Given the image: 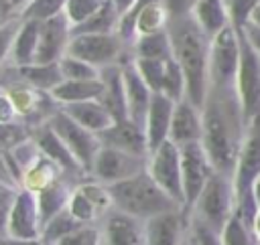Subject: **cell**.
Listing matches in <instances>:
<instances>
[{"label": "cell", "mask_w": 260, "mask_h": 245, "mask_svg": "<svg viewBox=\"0 0 260 245\" xmlns=\"http://www.w3.org/2000/svg\"><path fill=\"white\" fill-rule=\"evenodd\" d=\"M203 136L201 144L217 172L234 174L240 144L246 132V121L236 95V89L209 87L201 107Z\"/></svg>", "instance_id": "obj_1"}, {"label": "cell", "mask_w": 260, "mask_h": 245, "mask_svg": "<svg viewBox=\"0 0 260 245\" xmlns=\"http://www.w3.org/2000/svg\"><path fill=\"white\" fill-rule=\"evenodd\" d=\"M167 30L173 43V59L185 73L187 99L197 107H203L209 91V38L191 16L169 20Z\"/></svg>", "instance_id": "obj_2"}, {"label": "cell", "mask_w": 260, "mask_h": 245, "mask_svg": "<svg viewBox=\"0 0 260 245\" xmlns=\"http://www.w3.org/2000/svg\"><path fill=\"white\" fill-rule=\"evenodd\" d=\"M108 190L112 198V209L136 217L140 221H146L165 211L183 209L150 178L146 170L132 178L110 184Z\"/></svg>", "instance_id": "obj_3"}, {"label": "cell", "mask_w": 260, "mask_h": 245, "mask_svg": "<svg viewBox=\"0 0 260 245\" xmlns=\"http://www.w3.org/2000/svg\"><path fill=\"white\" fill-rule=\"evenodd\" d=\"M236 205L238 198L232 176L215 170L211 178L205 182L203 190L199 192L187 215L191 221H197L219 235L225 223L236 213Z\"/></svg>", "instance_id": "obj_4"}, {"label": "cell", "mask_w": 260, "mask_h": 245, "mask_svg": "<svg viewBox=\"0 0 260 245\" xmlns=\"http://www.w3.org/2000/svg\"><path fill=\"white\" fill-rule=\"evenodd\" d=\"M240 65V30L232 24L209 38V87L234 89Z\"/></svg>", "instance_id": "obj_5"}, {"label": "cell", "mask_w": 260, "mask_h": 245, "mask_svg": "<svg viewBox=\"0 0 260 245\" xmlns=\"http://www.w3.org/2000/svg\"><path fill=\"white\" fill-rule=\"evenodd\" d=\"M244 121L248 124L260 113V55L240 30V65L234 83Z\"/></svg>", "instance_id": "obj_6"}, {"label": "cell", "mask_w": 260, "mask_h": 245, "mask_svg": "<svg viewBox=\"0 0 260 245\" xmlns=\"http://www.w3.org/2000/svg\"><path fill=\"white\" fill-rule=\"evenodd\" d=\"M47 124L51 126V130L63 140V144L67 146V150L73 154V158L77 160L79 168L83 172H91L93 160L102 148V140L98 134L89 132L87 128L79 126L77 121H73L61 107H57V111H53L47 117Z\"/></svg>", "instance_id": "obj_7"}, {"label": "cell", "mask_w": 260, "mask_h": 245, "mask_svg": "<svg viewBox=\"0 0 260 245\" xmlns=\"http://www.w3.org/2000/svg\"><path fill=\"white\" fill-rule=\"evenodd\" d=\"M258 176H260V113L246 124L236 168L232 174L238 202L252 196V184Z\"/></svg>", "instance_id": "obj_8"}, {"label": "cell", "mask_w": 260, "mask_h": 245, "mask_svg": "<svg viewBox=\"0 0 260 245\" xmlns=\"http://www.w3.org/2000/svg\"><path fill=\"white\" fill-rule=\"evenodd\" d=\"M146 172L150 178L177 202L185 205L183 196V176H181V148L167 140L158 148H154L148 154L146 160Z\"/></svg>", "instance_id": "obj_9"}, {"label": "cell", "mask_w": 260, "mask_h": 245, "mask_svg": "<svg viewBox=\"0 0 260 245\" xmlns=\"http://www.w3.org/2000/svg\"><path fill=\"white\" fill-rule=\"evenodd\" d=\"M126 43L116 32H81L71 34L67 55L79 57L98 69L116 65L122 57V47Z\"/></svg>", "instance_id": "obj_10"}, {"label": "cell", "mask_w": 260, "mask_h": 245, "mask_svg": "<svg viewBox=\"0 0 260 245\" xmlns=\"http://www.w3.org/2000/svg\"><path fill=\"white\" fill-rule=\"evenodd\" d=\"M146 160L148 158H142V156H136V154H130V152L102 144V148L93 160L89 176L95 178L98 182L110 186L114 182H120V180H126V178H132V176L144 172Z\"/></svg>", "instance_id": "obj_11"}, {"label": "cell", "mask_w": 260, "mask_h": 245, "mask_svg": "<svg viewBox=\"0 0 260 245\" xmlns=\"http://www.w3.org/2000/svg\"><path fill=\"white\" fill-rule=\"evenodd\" d=\"M215 172L205 148L201 142H193L187 146H181V176H183V196L185 205L183 211L189 213L191 205L203 190L205 182Z\"/></svg>", "instance_id": "obj_12"}, {"label": "cell", "mask_w": 260, "mask_h": 245, "mask_svg": "<svg viewBox=\"0 0 260 245\" xmlns=\"http://www.w3.org/2000/svg\"><path fill=\"white\" fill-rule=\"evenodd\" d=\"M41 215L37 194L22 188L6 211V237L12 239H37L41 237Z\"/></svg>", "instance_id": "obj_13"}, {"label": "cell", "mask_w": 260, "mask_h": 245, "mask_svg": "<svg viewBox=\"0 0 260 245\" xmlns=\"http://www.w3.org/2000/svg\"><path fill=\"white\" fill-rule=\"evenodd\" d=\"M69 40H71V24L65 18V14L43 20L39 30L35 63H59V59L67 53Z\"/></svg>", "instance_id": "obj_14"}, {"label": "cell", "mask_w": 260, "mask_h": 245, "mask_svg": "<svg viewBox=\"0 0 260 245\" xmlns=\"http://www.w3.org/2000/svg\"><path fill=\"white\" fill-rule=\"evenodd\" d=\"M185 211L173 209L158 213L144 221V243L146 245H183Z\"/></svg>", "instance_id": "obj_15"}, {"label": "cell", "mask_w": 260, "mask_h": 245, "mask_svg": "<svg viewBox=\"0 0 260 245\" xmlns=\"http://www.w3.org/2000/svg\"><path fill=\"white\" fill-rule=\"evenodd\" d=\"M203 136V115L201 107L191 103L187 97L175 103L173 119H171V130H169V140L173 144L187 146L193 142H201Z\"/></svg>", "instance_id": "obj_16"}, {"label": "cell", "mask_w": 260, "mask_h": 245, "mask_svg": "<svg viewBox=\"0 0 260 245\" xmlns=\"http://www.w3.org/2000/svg\"><path fill=\"white\" fill-rule=\"evenodd\" d=\"M104 146H112L142 158H148L150 150H148V142H146V134L144 128L138 126L132 119H116L110 128H106L102 134H98Z\"/></svg>", "instance_id": "obj_17"}, {"label": "cell", "mask_w": 260, "mask_h": 245, "mask_svg": "<svg viewBox=\"0 0 260 245\" xmlns=\"http://www.w3.org/2000/svg\"><path fill=\"white\" fill-rule=\"evenodd\" d=\"M104 245H146L144 221L110 209L104 221Z\"/></svg>", "instance_id": "obj_18"}, {"label": "cell", "mask_w": 260, "mask_h": 245, "mask_svg": "<svg viewBox=\"0 0 260 245\" xmlns=\"http://www.w3.org/2000/svg\"><path fill=\"white\" fill-rule=\"evenodd\" d=\"M122 77H124V95H126L128 119H132V121H136L138 126L144 128V119H146V113H148V107H150V101H152L154 93L140 79L132 61L122 65Z\"/></svg>", "instance_id": "obj_19"}, {"label": "cell", "mask_w": 260, "mask_h": 245, "mask_svg": "<svg viewBox=\"0 0 260 245\" xmlns=\"http://www.w3.org/2000/svg\"><path fill=\"white\" fill-rule=\"evenodd\" d=\"M175 103L177 101H173L171 97H167L162 93L152 95V101H150V107H148V113L144 119V134H146V142H148L150 152L169 140Z\"/></svg>", "instance_id": "obj_20"}, {"label": "cell", "mask_w": 260, "mask_h": 245, "mask_svg": "<svg viewBox=\"0 0 260 245\" xmlns=\"http://www.w3.org/2000/svg\"><path fill=\"white\" fill-rule=\"evenodd\" d=\"M30 136H32V140L37 142L41 154H43L45 158H49L51 162H55L63 172H83V170L79 168L77 160L73 158V154H71V152L67 150V146L63 144V140L51 130V126L47 124V119H45L41 126H37Z\"/></svg>", "instance_id": "obj_21"}, {"label": "cell", "mask_w": 260, "mask_h": 245, "mask_svg": "<svg viewBox=\"0 0 260 245\" xmlns=\"http://www.w3.org/2000/svg\"><path fill=\"white\" fill-rule=\"evenodd\" d=\"M102 83H104V91H102V105L112 113L114 119H126L128 111H126V95H124V77H122V65H108L102 69L100 75Z\"/></svg>", "instance_id": "obj_22"}, {"label": "cell", "mask_w": 260, "mask_h": 245, "mask_svg": "<svg viewBox=\"0 0 260 245\" xmlns=\"http://www.w3.org/2000/svg\"><path fill=\"white\" fill-rule=\"evenodd\" d=\"M193 22L207 38H213L225 26H230L228 0H199L191 12Z\"/></svg>", "instance_id": "obj_23"}, {"label": "cell", "mask_w": 260, "mask_h": 245, "mask_svg": "<svg viewBox=\"0 0 260 245\" xmlns=\"http://www.w3.org/2000/svg\"><path fill=\"white\" fill-rule=\"evenodd\" d=\"M73 121H77L79 126L87 128L93 134H102L106 128H110L116 119L112 117V113L102 105L100 99H89V101H79V103H71V105H63L61 107Z\"/></svg>", "instance_id": "obj_24"}, {"label": "cell", "mask_w": 260, "mask_h": 245, "mask_svg": "<svg viewBox=\"0 0 260 245\" xmlns=\"http://www.w3.org/2000/svg\"><path fill=\"white\" fill-rule=\"evenodd\" d=\"M104 91L102 79H83V81H69L63 79L49 95L57 107L79 103V101H89V99H100Z\"/></svg>", "instance_id": "obj_25"}, {"label": "cell", "mask_w": 260, "mask_h": 245, "mask_svg": "<svg viewBox=\"0 0 260 245\" xmlns=\"http://www.w3.org/2000/svg\"><path fill=\"white\" fill-rule=\"evenodd\" d=\"M39 30H41V22H37V20H20V26L16 30V36H14V43H12V51H10V59H12V63L16 67L35 63L37 45H39Z\"/></svg>", "instance_id": "obj_26"}, {"label": "cell", "mask_w": 260, "mask_h": 245, "mask_svg": "<svg viewBox=\"0 0 260 245\" xmlns=\"http://www.w3.org/2000/svg\"><path fill=\"white\" fill-rule=\"evenodd\" d=\"M8 95L12 97L14 105H16V111L18 115L24 119H30V117H37V115H45V99H51L49 93L28 85V83H16L14 87L6 89Z\"/></svg>", "instance_id": "obj_27"}, {"label": "cell", "mask_w": 260, "mask_h": 245, "mask_svg": "<svg viewBox=\"0 0 260 245\" xmlns=\"http://www.w3.org/2000/svg\"><path fill=\"white\" fill-rule=\"evenodd\" d=\"M16 71L24 83H28L45 93H51L63 81L59 63H28V65L16 67Z\"/></svg>", "instance_id": "obj_28"}, {"label": "cell", "mask_w": 260, "mask_h": 245, "mask_svg": "<svg viewBox=\"0 0 260 245\" xmlns=\"http://www.w3.org/2000/svg\"><path fill=\"white\" fill-rule=\"evenodd\" d=\"M71 190L73 188L59 178L53 184H49L47 188L35 192L37 194V205H39V215H41V225H45L51 217H55L57 213L67 209V200H69Z\"/></svg>", "instance_id": "obj_29"}, {"label": "cell", "mask_w": 260, "mask_h": 245, "mask_svg": "<svg viewBox=\"0 0 260 245\" xmlns=\"http://www.w3.org/2000/svg\"><path fill=\"white\" fill-rule=\"evenodd\" d=\"M120 16H122V8H120L118 0H104V4L95 10V14L89 16L77 28H73L71 34H81V32H116Z\"/></svg>", "instance_id": "obj_30"}, {"label": "cell", "mask_w": 260, "mask_h": 245, "mask_svg": "<svg viewBox=\"0 0 260 245\" xmlns=\"http://www.w3.org/2000/svg\"><path fill=\"white\" fill-rule=\"evenodd\" d=\"M134 57L136 59H158V61H169L173 57V43L169 30L152 32V34H142L136 36L132 43Z\"/></svg>", "instance_id": "obj_31"}, {"label": "cell", "mask_w": 260, "mask_h": 245, "mask_svg": "<svg viewBox=\"0 0 260 245\" xmlns=\"http://www.w3.org/2000/svg\"><path fill=\"white\" fill-rule=\"evenodd\" d=\"M61 172H63V170H61L55 162H51L49 158H45V156L41 154V156L37 158V162L30 164V166L24 170L22 180H20V186L26 188V190H30V192H39V190L47 188L49 184H53L55 180H59V178H61Z\"/></svg>", "instance_id": "obj_32"}, {"label": "cell", "mask_w": 260, "mask_h": 245, "mask_svg": "<svg viewBox=\"0 0 260 245\" xmlns=\"http://www.w3.org/2000/svg\"><path fill=\"white\" fill-rule=\"evenodd\" d=\"M167 26H169V14H167L162 2H152L138 12V16L134 20V36L160 32V30H167Z\"/></svg>", "instance_id": "obj_33"}, {"label": "cell", "mask_w": 260, "mask_h": 245, "mask_svg": "<svg viewBox=\"0 0 260 245\" xmlns=\"http://www.w3.org/2000/svg\"><path fill=\"white\" fill-rule=\"evenodd\" d=\"M219 239L221 245H260L252 227L238 213H234L232 219L225 223V227L219 233Z\"/></svg>", "instance_id": "obj_34"}, {"label": "cell", "mask_w": 260, "mask_h": 245, "mask_svg": "<svg viewBox=\"0 0 260 245\" xmlns=\"http://www.w3.org/2000/svg\"><path fill=\"white\" fill-rule=\"evenodd\" d=\"M63 6H65V0H24L20 4L18 18L43 22V20L63 14Z\"/></svg>", "instance_id": "obj_35"}, {"label": "cell", "mask_w": 260, "mask_h": 245, "mask_svg": "<svg viewBox=\"0 0 260 245\" xmlns=\"http://www.w3.org/2000/svg\"><path fill=\"white\" fill-rule=\"evenodd\" d=\"M81 223L67 211L63 209L61 213H57L55 217H51L43 227H41V239L47 241L49 245H55L59 239H63L65 235H69L73 229H77Z\"/></svg>", "instance_id": "obj_36"}, {"label": "cell", "mask_w": 260, "mask_h": 245, "mask_svg": "<svg viewBox=\"0 0 260 245\" xmlns=\"http://www.w3.org/2000/svg\"><path fill=\"white\" fill-rule=\"evenodd\" d=\"M67 211L81 223H95L104 213L93 205V200L79 188V186H73L71 194H69V200H67Z\"/></svg>", "instance_id": "obj_37"}, {"label": "cell", "mask_w": 260, "mask_h": 245, "mask_svg": "<svg viewBox=\"0 0 260 245\" xmlns=\"http://www.w3.org/2000/svg\"><path fill=\"white\" fill-rule=\"evenodd\" d=\"M59 69H61L63 79H69V81L100 79V75H102V69H98L95 65H91V63H87L79 57L67 55V53L59 59Z\"/></svg>", "instance_id": "obj_38"}, {"label": "cell", "mask_w": 260, "mask_h": 245, "mask_svg": "<svg viewBox=\"0 0 260 245\" xmlns=\"http://www.w3.org/2000/svg\"><path fill=\"white\" fill-rule=\"evenodd\" d=\"M162 95L171 97L173 101H181L187 97V81L181 65L171 57L165 65V79H162Z\"/></svg>", "instance_id": "obj_39"}, {"label": "cell", "mask_w": 260, "mask_h": 245, "mask_svg": "<svg viewBox=\"0 0 260 245\" xmlns=\"http://www.w3.org/2000/svg\"><path fill=\"white\" fill-rule=\"evenodd\" d=\"M132 65H134L136 73L140 75V79L148 85V89L152 93H160L167 61H158V59H136V57H132Z\"/></svg>", "instance_id": "obj_40"}, {"label": "cell", "mask_w": 260, "mask_h": 245, "mask_svg": "<svg viewBox=\"0 0 260 245\" xmlns=\"http://www.w3.org/2000/svg\"><path fill=\"white\" fill-rule=\"evenodd\" d=\"M104 4V0H65L63 14L71 24V30L83 24L89 16L95 14V10Z\"/></svg>", "instance_id": "obj_41"}, {"label": "cell", "mask_w": 260, "mask_h": 245, "mask_svg": "<svg viewBox=\"0 0 260 245\" xmlns=\"http://www.w3.org/2000/svg\"><path fill=\"white\" fill-rule=\"evenodd\" d=\"M55 245H104V231L95 223H85L59 239Z\"/></svg>", "instance_id": "obj_42"}, {"label": "cell", "mask_w": 260, "mask_h": 245, "mask_svg": "<svg viewBox=\"0 0 260 245\" xmlns=\"http://www.w3.org/2000/svg\"><path fill=\"white\" fill-rule=\"evenodd\" d=\"M260 0H228V12H230V24L238 30H242L256 10Z\"/></svg>", "instance_id": "obj_43"}, {"label": "cell", "mask_w": 260, "mask_h": 245, "mask_svg": "<svg viewBox=\"0 0 260 245\" xmlns=\"http://www.w3.org/2000/svg\"><path fill=\"white\" fill-rule=\"evenodd\" d=\"M28 136H30L28 128L24 124H20V121L0 124V150H10L16 144H20L22 140H26Z\"/></svg>", "instance_id": "obj_44"}, {"label": "cell", "mask_w": 260, "mask_h": 245, "mask_svg": "<svg viewBox=\"0 0 260 245\" xmlns=\"http://www.w3.org/2000/svg\"><path fill=\"white\" fill-rule=\"evenodd\" d=\"M20 26V18H8L2 26H0V65L6 61V57H10L12 51V43L16 36V30Z\"/></svg>", "instance_id": "obj_45"}, {"label": "cell", "mask_w": 260, "mask_h": 245, "mask_svg": "<svg viewBox=\"0 0 260 245\" xmlns=\"http://www.w3.org/2000/svg\"><path fill=\"white\" fill-rule=\"evenodd\" d=\"M160 2L169 14V20H179V18L191 16V12L199 0H160Z\"/></svg>", "instance_id": "obj_46"}, {"label": "cell", "mask_w": 260, "mask_h": 245, "mask_svg": "<svg viewBox=\"0 0 260 245\" xmlns=\"http://www.w3.org/2000/svg\"><path fill=\"white\" fill-rule=\"evenodd\" d=\"M189 231H191V239L195 241V245H221L219 235L197 221L189 219Z\"/></svg>", "instance_id": "obj_47"}, {"label": "cell", "mask_w": 260, "mask_h": 245, "mask_svg": "<svg viewBox=\"0 0 260 245\" xmlns=\"http://www.w3.org/2000/svg\"><path fill=\"white\" fill-rule=\"evenodd\" d=\"M14 121H20L16 105L8 95V91H0V124H14Z\"/></svg>", "instance_id": "obj_48"}, {"label": "cell", "mask_w": 260, "mask_h": 245, "mask_svg": "<svg viewBox=\"0 0 260 245\" xmlns=\"http://www.w3.org/2000/svg\"><path fill=\"white\" fill-rule=\"evenodd\" d=\"M242 30H244V34L248 36V40L252 43V47L256 49V53L260 55V26H256V24H246Z\"/></svg>", "instance_id": "obj_49"}, {"label": "cell", "mask_w": 260, "mask_h": 245, "mask_svg": "<svg viewBox=\"0 0 260 245\" xmlns=\"http://www.w3.org/2000/svg\"><path fill=\"white\" fill-rule=\"evenodd\" d=\"M0 245H49L47 241H43L41 237L37 239H12V237H2Z\"/></svg>", "instance_id": "obj_50"}, {"label": "cell", "mask_w": 260, "mask_h": 245, "mask_svg": "<svg viewBox=\"0 0 260 245\" xmlns=\"http://www.w3.org/2000/svg\"><path fill=\"white\" fill-rule=\"evenodd\" d=\"M252 231H254L256 239L260 241V207H256V213H254V219H252Z\"/></svg>", "instance_id": "obj_51"}, {"label": "cell", "mask_w": 260, "mask_h": 245, "mask_svg": "<svg viewBox=\"0 0 260 245\" xmlns=\"http://www.w3.org/2000/svg\"><path fill=\"white\" fill-rule=\"evenodd\" d=\"M252 196H254V202H256V207H260V176L254 180V184H252Z\"/></svg>", "instance_id": "obj_52"}, {"label": "cell", "mask_w": 260, "mask_h": 245, "mask_svg": "<svg viewBox=\"0 0 260 245\" xmlns=\"http://www.w3.org/2000/svg\"><path fill=\"white\" fill-rule=\"evenodd\" d=\"M6 237V211L0 209V239Z\"/></svg>", "instance_id": "obj_53"}, {"label": "cell", "mask_w": 260, "mask_h": 245, "mask_svg": "<svg viewBox=\"0 0 260 245\" xmlns=\"http://www.w3.org/2000/svg\"><path fill=\"white\" fill-rule=\"evenodd\" d=\"M248 24H256V26H260V2H258L256 10L252 12V18H250V22H248Z\"/></svg>", "instance_id": "obj_54"}, {"label": "cell", "mask_w": 260, "mask_h": 245, "mask_svg": "<svg viewBox=\"0 0 260 245\" xmlns=\"http://www.w3.org/2000/svg\"><path fill=\"white\" fill-rule=\"evenodd\" d=\"M24 0H0V4L6 8V10H10L12 6H18V4H22Z\"/></svg>", "instance_id": "obj_55"}, {"label": "cell", "mask_w": 260, "mask_h": 245, "mask_svg": "<svg viewBox=\"0 0 260 245\" xmlns=\"http://www.w3.org/2000/svg\"><path fill=\"white\" fill-rule=\"evenodd\" d=\"M6 20H8V10H6V8L0 4V26H2Z\"/></svg>", "instance_id": "obj_56"}, {"label": "cell", "mask_w": 260, "mask_h": 245, "mask_svg": "<svg viewBox=\"0 0 260 245\" xmlns=\"http://www.w3.org/2000/svg\"><path fill=\"white\" fill-rule=\"evenodd\" d=\"M187 245H195V241L191 239V235H189V241H187Z\"/></svg>", "instance_id": "obj_57"}]
</instances>
